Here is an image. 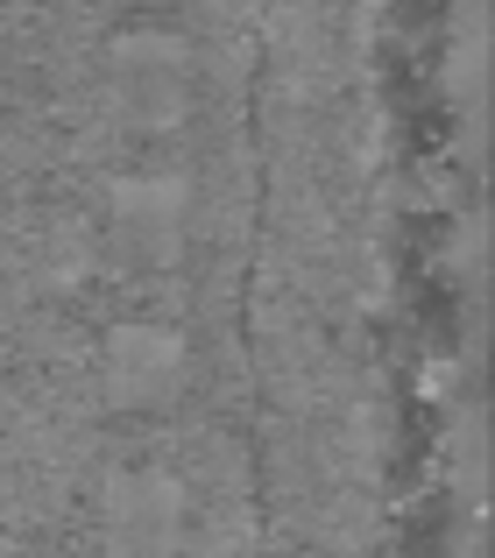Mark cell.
Returning <instances> with one entry per match:
<instances>
[{"label": "cell", "instance_id": "obj_1", "mask_svg": "<svg viewBox=\"0 0 495 558\" xmlns=\"http://www.w3.org/2000/svg\"><path fill=\"white\" fill-rule=\"evenodd\" d=\"M113 99L128 128H178L192 113V43L164 28H135L113 43Z\"/></svg>", "mask_w": 495, "mask_h": 558}, {"label": "cell", "instance_id": "obj_2", "mask_svg": "<svg viewBox=\"0 0 495 558\" xmlns=\"http://www.w3.org/2000/svg\"><path fill=\"white\" fill-rule=\"evenodd\" d=\"M113 219L121 233H135L142 247L170 255L184 241V219H192V184L178 170H135V178L113 184Z\"/></svg>", "mask_w": 495, "mask_h": 558}, {"label": "cell", "instance_id": "obj_3", "mask_svg": "<svg viewBox=\"0 0 495 558\" xmlns=\"http://www.w3.org/2000/svg\"><path fill=\"white\" fill-rule=\"evenodd\" d=\"M107 368H113V389L121 396H149V389H164V381L178 375V340H170L164 326H121Z\"/></svg>", "mask_w": 495, "mask_h": 558}]
</instances>
